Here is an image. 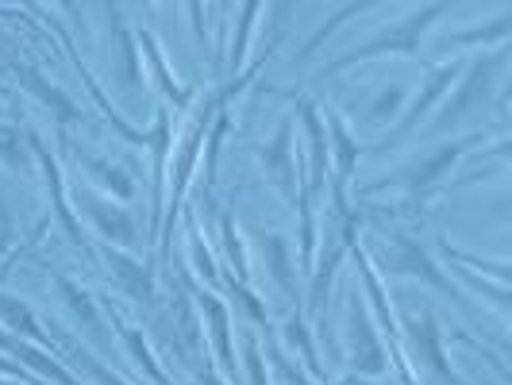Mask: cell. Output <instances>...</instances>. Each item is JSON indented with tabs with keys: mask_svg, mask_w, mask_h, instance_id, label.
Listing matches in <instances>:
<instances>
[{
	"mask_svg": "<svg viewBox=\"0 0 512 385\" xmlns=\"http://www.w3.org/2000/svg\"><path fill=\"white\" fill-rule=\"evenodd\" d=\"M409 97V89L405 85H382L370 104H366V116H362V124L366 128H385V124H393L397 116H401V104Z\"/></svg>",
	"mask_w": 512,
	"mask_h": 385,
	"instance_id": "26",
	"label": "cell"
},
{
	"mask_svg": "<svg viewBox=\"0 0 512 385\" xmlns=\"http://www.w3.org/2000/svg\"><path fill=\"white\" fill-rule=\"evenodd\" d=\"M189 258H193L197 274H205L208 282H216V262H212V255H208L205 239H201V224H197V220H189Z\"/></svg>",
	"mask_w": 512,
	"mask_h": 385,
	"instance_id": "33",
	"label": "cell"
},
{
	"mask_svg": "<svg viewBox=\"0 0 512 385\" xmlns=\"http://www.w3.org/2000/svg\"><path fill=\"white\" fill-rule=\"evenodd\" d=\"M285 339L293 343V347H301V359H305V366L312 370V374H320V362H316V347H312V335H308L305 320H301V312L285 324Z\"/></svg>",
	"mask_w": 512,
	"mask_h": 385,
	"instance_id": "32",
	"label": "cell"
},
{
	"mask_svg": "<svg viewBox=\"0 0 512 385\" xmlns=\"http://www.w3.org/2000/svg\"><path fill=\"white\" fill-rule=\"evenodd\" d=\"M120 339H124L128 355L139 362V370H143V374H147L154 385H174L170 378H166V374H162V366L154 362L151 347H147V339H143V332H139V328H128V324H124V328H120Z\"/></svg>",
	"mask_w": 512,
	"mask_h": 385,
	"instance_id": "28",
	"label": "cell"
},
{
	"mask_svg": "<svg viewBox=\"0 0 512 385\" xmlns=\"http://www.w3.org/2000/svg\"><path fill=\"white\" fill-rule=\"evenodd\" d=\"M228 289H231V297H235V305L243 308V312H247V316L258 324V328H270V312H266V305L255 297V289H251V285L228 278Z\"/></svg>",
	"mask_w": 512,
	"mask_h": 385,
	"instance_id": "31",
	"label": "cell"
},
{
	"mask_svg": "<svg viewBox=\"0 0 512 385\" xmlns=\"http://www.w3.org/2000/svg\"><path fill=\"white\" fill-rule=\"evenodd\" d=\"M258 251L266 258V270H270V282L278 285L285 301H297V262H293V247L289 239L278 231H266L258 235Z\"/></svg>",
	"mask_w": 512,
	"mask_h": 385,
	"instance_id": "18",
	"label": "cell"
},
{
	"mask_svg": "<svg viewBox=\"0 0 512 385\" xmlns=\"http://www.w3.org/2000/svg\"><path fill=\"white\" fill-rule=\"evenodd\" d=\"M370 8H374V4H343V8H335L332 20H324V24H320L316 31H312V35H308V43L301 47V54H297V70H305L308 62L316 58V51L328 43V35H332L335 27L347 24V20H359L362 12H370Z\"/></svg>",
	"mask_w": 512,
	"mask_h": 385,
	"instance_id": "25",
	"label": "cell"
},
{
	"mask_svg": "<svg viewBox=\"0 0 512 385\" xmlns=\"http://www.w3.org/2000/svg\"><path fill=\"white\" fill-rule=\"evenodd\" d=\"M135 43H139V58L147 62V74H151V85L166 97V101L174 104V108H189L193 101V93L181 85L178 77L170 74V62H166V51H162V43H158V35H154L151 27H143V31H135Z\"/></svg>",
	"mask_w": 512,
	"mask_h": 385,
	"instance_id": "16",
	"label": "cell"
},
{
	"mask_svg": "<svg viewBox=\"0 0 512 385\" xmlns=\"http://www.w3.org/2000/svg\"><path fill=\"white\" fill-rule=\"evenodd\" d=\"M51 282H54V293H58V301L70 308V316H74L77 324H81V328H85L89 335H97V339H101V335H104V320H101V308H97V301H93V293H89V289H81L74 278L58 274V270L51 274Z\"/></svg>",
	"mask_w": 512,
	"mask_h": 385,
	"instance_id": "19",
	"label": "cell"
},
{
	"mask_svg": "<svg viewBox=\"0 0 512 385\" xmlns=\"http://www.w3.org/2000/svg\"><path fill=\"white\" fill-rule=\"evenodd\" d=\"M505 70V47L493 54H482V58H470L466 62V70H462V77L455 81V93H447L443 97V108H439L436 120H428L424 124V131L428 135H447V131L462 128L470 116H482L489 104H493V97H497V74Z\"/></svg>",
	"mask_w": 512,
	"mask_h": 385,
	"instance_id": "2",
	"label": "cell"
},
{
	"mask_svg": "<svg viewBox=\"0 0 512 385\" xmlns=\"http://www.w3.org/2000/svg\"><path fill=\"white\" fill-rule=\"evenodd\" d=\"M74 212L77 216H85L93 231L101 235L104 247H116V251H128L139 243V224H135V216L128 212V205H120V201H112V197H101L97 189H89V185H81L74 193Z\"/></svg>",
	"mask_w": 512,
	"mask_h": 385,
	"instance_id": "8",
	"label": "cell"
},
{
	"mask_svg": "<svg viewBox=\"0 0 512 385\" xmlns=\"http://www.w3.org/2000/svg\"><path fill=\"white\" fill-rule=\"evenodd\" d=\"M274 366H278V374H282V378H285L289 385H312V382L305 378V374H301V370L293 366V359H285V355L278 351V347H274Z\"/></svg>",
	"mask_w": 512,
	"mask_h": 385,
	"instance_id": "37",
	"label": "cell"
},
{
	"mask_svg": "<svg viewBox=\"0 0 512 385\" xmlns=\"http://www.w3.org/2000/svg\"><path fill=\"white\" fill-rule=\"evenodd\" d=\"M0 385H20V382H4V378H0Z\"/></svg>",
	"mask_w": 512,
	"mask_h": 385,
	"instance_id": "39",
	"label": "cell"
},
{
	"mask_svg": "<svg viewBox=\"0 0 512 385\" xmlns=\"http://www.w3.org/2000/svg\"><path fill=\"white\" fill-rule=\"evenodd\" d=\"M347 362L355 374H366V378H378L389 366V355H385V343L374 320H370V308L362 301V293L355 289L351 301H347Z\"/></svg>",
	"mask_w": 512,
	"mask_h": 385,
	"instance_id": "9",
	"label": "cell"
},
{
	"mask_svg": "<svg viewBox=\"0 0 512 385\" xmlns=\"http://www.w3.org/2000/svg\"><path fill=\"white\" fill-rule=\"evenodd\" d=\"M351 385H370V382H359V378H355V382H351Z\"/></svg>",
	"mask_w": 512,
	"mask_h": 385,
	"instance_id": "40",
	"label": "cell"
},
{
	"mask_svg": "<svg viewBox=\"0 0 512 385\" xmlns=\"http://www.w3.org/2000/svg\"><path fill=\"white\" fill-rule=\"evenodd\" d=\"M77 166H81V174L89 178V189H97L101 197H112V201H120V205L135 201L139 185H135V178H131L120 162H112V158L93 154V151H77Z\"/></svg>",
	"mask_w": 512,
	"mask_h": 385,
	"instance_id": "15",
	"label": "cell"
},
{
	"mask_svg": "<svg viewBox=\"0 0 512 385\" xmlns=\"http://www.w3.org/2000/svg\"><path fill=\"white\" fill-rule=\"evenodd\" d=\"M258 166L266 181L274 185V193L282 197L289 208H297V197L305 189L301 181V154H297V143H293V120H282L274 135L258 147Z\"/></svg>",
	"mask_w": 512,
	"mask_h": 385,
	"instance_id": "7",
	"label": "cell"
},
{
	"mask_svg": "<svg viewBox=\"0 0 512 385\" xmlns=\"http://www.w3.org/2000/svg\"><path fill=\"white\" fill-rule=\"evenodd\" d=\"M0 324L12 328V332H20L27 343H35V347H43V351L51 347V335L43 332V324H39V316L31 312V305L20 301V297H12V293H4V289H0Z\"/></svg>",
	"mask_w": 512,
	"mask_h": 385,
	"instance_id": "22",
	"label": "cell"
},
{
	"mask_svg": "<svg viewBox=\"0 0 512 385\" xmlns=\"http://www.w3.org/2000/svg\"><path fill=\"white\" fill-rule=\"evenodd\" d=\"M0 347H4V351H12L20 362H27L39 378H47L51 385H81L74 374L62 366V362L54 359L51 351H43V347H35V343H27V339H12V335L0 332Z\"/></svg>",
	"mask_w": 512,
	"mask_h": 385,
	"instance_id": "20",
	"label": "cell"
},
{
	"mask_svg": "<svg viewBox=\"0 0 512 385\" xmlns=\"http://www.w3.org/2000/svg\"><path fill=\"white\" fill-rule=\"evenodd\" d=\"M512 35V12H501L493 24L486 27H470V31H455L447 39H439V47H505Z\"/></svg>",
	"mask_w": 512,
	"mask_h": 385,
	"instance_id": "23",
	"label": "cell"
},
{
	"mask_svg": "<svg viewBox=\"0 0 512 385\" xmlns=\"http://www.w3.org/2000/svg\"><path fill=\"white\" fill-rule=\"evenodd\" d=\"M70 351H74V359L81 362V366H85V370H89V374H93V378H97V382H101V385H124V382H120V378H116V374H108V370H104L101 362L93 359L89 351H77V347H70Z\"/></svg>",
	"mask_w": 512,
	"mask_h": 385,
	"instance_id": "36",
	"label": "cell"
},
{
	"mask_svg": "<svg viewBox=\"0 0 512 385\" xmlns=\"http://www.w3.org/2000/svg\"><path fill=\"white\" fill-rule=\"evenodd\" d=\"M405 332H409L416 362L428 366L432 378H439V382H447V385H462L459 374H455L451 362H447V351H443V324H439V316L432 308L424 305V308H416V312H409Z\"/></svg>",
	"mask_w": 512,
	"mask_h": 385,
	"instance_id": "11",
	"label": "cell"
},
{
	"mask_svg": "<svg viewBox=\"0 0 512 385\" xmlns=\"http://www.w3.org/2000/svg\"><path fill=\"white\" fill-rule=\"evenodd\" d=\"M101 258H104V266H108V274H112V282L120 285V293H124L128 301H135V305H143V308L158 305L154 274L139 258L128 255V251H116V247H104V243H101Z\"/></svg>",
	"mask_w": 512,
	"mask_h": 385,
	"instance_id": "14",
	"label": "cell"
},
{
	"mask_svg": "<svg viewBox=\"0 0 512 385\" xmlns=\"http://www.w3.org/2000/svg\"><path fill=\"white\" fill-rule=\"evenodd\" d=\"M285 97L293 101V112H297V120H301L308 139L305 189L312 193V201H320L324 197V181H328V162H332V154H328V131H324V108L312 101L308 93H285Z\"/></svg>",
	"mask_w": 512,
	"mask_h": 385,
	"instance_id": "10",
	"label": "cell"
},
{
	"mask_svg": "<svg viewBox=\"0 0 512 385\" xmlns=\"http://www.w3.org/2000/svg\"><path fill=\"white\" fill-rule=\"evenodd\" d=\"M8 70H12L16 85L24 89L27 97H35V101L43 104L54 120H58V128H70V124L81 120V108L74 104V97H70L62 85H54L43 70H35L31 62H8Z\"/></svg>",
	"mask_w": 512,
	"mask_h": 385,
	"instance_id": "13",
	"label": "cell"
},
{
	"mask_svg": "<svg viewBox=\"0 0 512 385\" xmlns=\"http://www.w3.org/2000/svg\"><path fill=\"white\" fill-rule=\"evenodd\" d=\"M462 70H466V62H439V66H428V77H424L420 93H416L409 108L393 120V128L385 131L382 139L370 147V158H385V154H393L397 147H405L412 135L428 124L432 108H436V104L455 89V81L462 77Z\"/></svg>",
	"mask_w": 512,
	"mask_h": 385,
	"instance_id": "3",
	"label": "cell"
},
{
	"mask_svg": "<svg viewBox=\"0 0 512 385\" xmlns=\"http://www.w3.org/2000/svg\"><path fill=\"white\" fill-rule=\"evenodd\" d=\"M27 143H31V154H35V162H39L43 178H47V197H51V208H54V220H58V228L66 231V239L74 243L77 251H89V239H85V228H81L77 212L70 208L66 178H62V170H58V162H54L51 147H47V143H43L39 135H27Z\"/></svg>",
	"mask_w": 512,
	"mask_h": 385,
	"instance_id": "12",
	"label": "cell"
},
{
	"mask_svg": "<svg viewBox=\"0 0 512 385\" xmlns=\"http://www.w3.org/2000/svg\"><path fill=\"white\" fill-rule=\"evenodd\" d=\"M243 366H247V382L251 385H270L266 362H262V351H258V339L251 332L243 335Z\"/></svg>",
	"mask_w": 512,
	"mask_h": 385,
	"instance_id": "34",
	"label": "cell"
},
{
	"mask_svg": "<svg viewBox=\"0 0 512 385\" xmlns=\"http://www.w3.org/2000/svg\"><path fill=\"white\" fill-rule=\"evenodd\" d=\"M220 239H224V251H228L231 266H235V282H247V255H243V239H239V228L228 212L220 216Z\"/></svg>",
	"mask_w": 512,
	"mask_h": 385,
	"instance_id": "30",
	"label": "cell"
},
{
	"mask_svg": "<svg viewBox=\"0 0 512 385\" xmlns=\"http://www.w3.org/2000/svg\"><path fill=\"white\" fill-rule=\"evenodd\" d=\"M16 243V212H12V201H8V189L0 181V255L12 251Z\"/></svg>",
	"mask_w": 512,
	"mask_h": 385,
	"instance_id": "35",
	"label": "cell"
},
{
	"mask_svg": "<svg viewBox=\"0 0 512 385\" xmlns=\"http://www.w3.org/2000/svg\"><path fill=\"white\" fill-rule=\"evenodd\" d=\"M0 166L12 170V174H31L35 170V154H31V143L20 128L12 124H0Z\"/></svg>",
	"mask_w": 512,
	"mask_h": 385,
	"instance_id": "24",
	"label": "cell"
},
{
	"mask_svg": "<svg viewBox=\"0 0 512 385\" xmlns=\"http://www.w3.org/2000/svg\"><path fill=\"white\" fill-rule=\"evenodd\" d=\"M193 297H197V305H201V312H205V316H208V335H212V347H216V359H220V366H224L228 374H235V351H231L228 305H224L220 297H212V293H205V289H197Z\"/></svg>",
	"mask_w": 512,
	"mask_h": 385,
	"instance_id": "21",
	"label": "cell"
},
{
	"mask_svg": "<svg viewBox=\"0 0 512 385\" xmlns=\"http://www.w3.org/2000/svg\"><path fill=\"white\" fill-rule=\"evenodd\" d=\"M258 16H262V4H243V8H239V24H235V39H231V51H228L231 77L243 74V58H247V47H251V35H255Z\"/></svg>",
	"mask_w": 512,
	"mask_h": 385,
	"instance_id": "27",
	"label": "cell"
},
{
	"mask_svg": "<svg viewBox=\"0 0 512 385\" xmlns=\"http://www.w3.org/2000/svg\"><path fill=\"white\" fill-rule=\"evenodd\" d=\"M231 128V112L228 108H220L216 112V120H212V128L205 135V185L212 189V181H216V170H220V151H224V135Z\"/></svg>",
	"mask_w": 512,
	"mask_h": 385,
	"instance_id": "29",
	"label": "cell"
},
{
	"mask_svg": "<svg viewBox=\"0 0 512 385\" xmlns=\"http://www.w3.org/2000/svg\"><path fill=\"white\" fill-rule=\"evenodd\" d=\"M382 270L393 274V278H416V282H424L428 289H436L443 297L459 301V289H455V282L439 270V262L432 258V251H428L420 239L405 235V231L389 235L382 243Z\"/></svg>",
	"mask_w": 512,
	"mask_h": 385,
	"instance_id": "6",
	"label": "cell"
},
{
	"mask_svg": "<svg viewBox=\"0 0 512 385\" xmlns=\"http://www.w3.org/2000/svg\"><path fill=\"white\" fill-rule=\"evenodd\" d=\"M470 143H474V139H451V143H436L428 154H416V158H409L405 166H397L393 174H385V178L362 185L359 193H362V197H370V193H382V189H405L412 201H420V197H428L439 181L451 174V166H455L462 154H466V147H470Z\"/></svg>",
	"mask_w": 512,
	"mask_h": 385,
	"instance_id": "4",
	"label": "cell"
},
{
	"mask_svg": "<svg viewBox=\"0 0 512 385\" xmlns=\"http://www.w3.org/2000/svg\"><path fill=\"white\" fill-rule=\"evenodd\" d=\"M447 12H451V4H447V0L416 4V8H409V16H405V20H397V24H389V27H378L370 39H362V43H355V47H347L339 58L324 62L316 77H320V81H328V77H339L343 70H351V66H359V62L393 58V54H401V58H420V43H424V35H428V31H432Z\"/></svg>",
	"mask_w": 512,
	"mask_h": 385,
	"instance_id": "1",
	"label": "cell"
},
{
	"mask_svg": "<svg viewBox=\"0 0 512 385\" xmlns=\"http://www.w3.org/2000/svg\"><path fill=\"white\" fill-rule=\"evenodd\" d=\"M104 43H108V74L112 85L120 89V97L128 101L131 112H139L143 104V58H139V43H135V31L124 20V8L120 4H104Z\"/></svg>",
	"mask_w": 512,
	"mask_h": 385,
	"instance_id": "5",
	"label": "cell"
},
{
	"mask_svg": "<svg viewBox=\"0 0 512 385\" xmlns=\"http://www.w3.org/2000/svg\"><path fill=\"white\" fill-rule=\"evenodd\" d=\"M324 131H328V154L335 158L332 189H347L351 178H355V170H359V158H362L359 139L347 131V124L339 120V112H332V108H324Z\"/></svg>",
	"mask_w": 512,
	"mask_h": 385,
	"instance_id": "17",
	"label": "cell"
},
{
	"mask_svg": "<svg viewBox=\"0 0 512 385\" xmlns=\"http://www.w3.org/2000/svg\"><path fill=\"white\" fill-rule=\"evenodd\" d=\"M201 385H220V382H216V378H212V374H205V378H201Z\"/></svg>",
	"mask_w": 512,
	"mask_h": 385,
	"instance_id": "38",
	"label": "cell"
}]
</instances>
